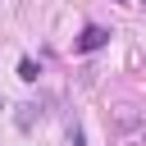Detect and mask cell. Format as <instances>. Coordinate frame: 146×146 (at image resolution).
<instances>
[{
    "label": "cell",
    "mask_w": 146,
    "mask_h": 146,
    "mask_svg": "<svg viewBox=\"0 0 146 146\" xmlns=\"http://www.w3.org/2000/svg\"><path fill=\"white\" fill-rule=\"evenodd\" d=\"M41 119V100H27V105H18V128H32Z\"/></svg>",
    "instance_id": "7a4b0ae2"
},
{
    "label": "cell",
    "mask_w": 146,
    "mask_h": 146,
    "mask_svg": "<svg viewBox=\"0 0 146 146\" xmlns=\"http://www.w3.org/2000/svg\"><path fill=\"white\" fill-rule=\"evenodd\" d=\"M36 73H41V68H36V64H32V59H23V64H18V78H27V82H32V78H36Z\"/></svg>",
    "instance_id": "3957f363"
},
{
    "label": "cell",
    "mask_w": 146,
    "mask_h": 146,
    "mask_svg": "<svg viewBox=\"0 0 146 146\" xmlns=\"http://www.w3.org/2000/svg\"><path fill=\"white\" fill-rule=\"evenodd\" d=\"M141 5H146V0H141Z\"/></svg>",
    "instance_id": "277c9868"
},
{
    "label": "cell",
    "mask_w": 146,
    "mask_h": 146,
    "mask_svg": "<svg viewBox=\"0 0 146 146\" xmlns=\"http://www.w3.org/2000/svg\"><path fill=\"white\" fill-rule=\"evenodd\" d=\"M105 36H110V32H105V27H96V23H91V27H87V32H82V41H78V50H100V46H105Z\"/></svg>",
    "instance_id": "6da1fadb"
}]
</instances>
